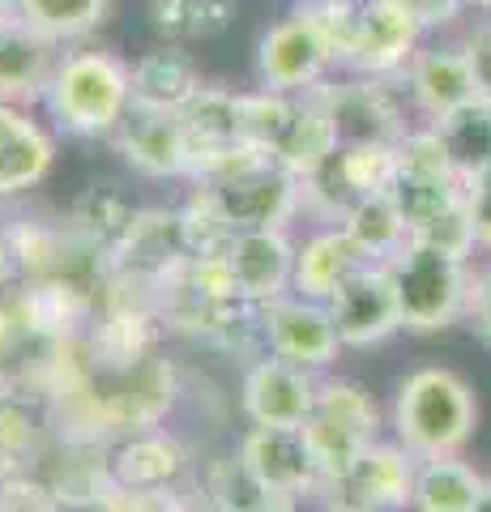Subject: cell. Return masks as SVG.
<instances>
[{
    "mask_svg": "<svg viewBox=\"0 0 491 512\" xmlns=\"http://www.w3.org/2000/svg\"><path fill=\"white\" fill-rule=\"evenodd\" d=\"M389 427L410 457L432 461V457H457L470 444L479 427V402L466 376L453 367H415L393 393Z\"/></svg>",
    "mask_w": 491,
    "mask_h": 512,
    "instance_id": "1",
    "label": "cell"
},
{
    "mask_svg": "<svg viewBox=\"0 0 491 512\" xmlns=\"http://www.w3.org/2000/svg\"><path fill=\"white\" fill-rule=\"evenodd\" d=\"M43 107L65 137L112 141L133 107V64H124L112 52H99V47L65 52L52 73Z\"/></svg>",
    "mask_w": 491,
    "mask_h": 512,
    "instance_id": "2",
    "label": "cell"
},
{
    "mask_svg": "<svg viewBox=\"0 0 491 512\" xmlns=\"http://www.w3.org/2000/svg\"><path fill=\"white\" fill-rule=\"evenodd\" d=\"M385 269L393 278V295H398L402 333L432 338V333L453 329L466 320L470 274H474L466 261H453V256L410 239L398 256H389Z\"/></svg>",
    "mask_w": 491,
    "mask_h": 512,
    "instance_id": "3",
    "label": "cell"
},
{
    "mask_svg": "<svg viewBox=\"0 0 491 512\" xmlns=\"http://www.w3.org/2000/svg\"><path fill=\"white\" fill-rule=\"evenodd\" d=\"M308 94L334 120L342 146H398L410 128L423 124L402 77L334 73Z\"/></svg>",
    "mask_w": 491,
    "mask_h": 512,
    "instance_id": "4",
    "label": "cell"
},
{
    "mask_svg": "<svg viewBox=\"0 0 491 512\" xmlns=\"http://www.w3.org/2000/svg\"><path fill=\"white\" fill-rule=\"evenodd\" d=\"M380 427H385V419H380L376 397L359 380L321 376V393H316V406L304 423V436L312 444L316 461H321L325 478H334L359 453H368L380 440Z\"/></svg>",
    "mask_w": 491,
    "mask_h": 512,
    "instance_id": "5",
    "label": "cell"
},
{
    "mask_svg": "<svg viewBox=\"0 0 491 512\" xmlns=\"http://www.w3.org/2000/svg\"><path fill=\"white\" fill-rule=\"evenodd\" d=\"M342 73L338 43L325 35V26L304 9H291L278 18L257 43V86L274 94H308L321 82Z\"/></svg>",
    "mask_w": 491,
    "mask_h": 512,
    "instance_id": "6",
    "label": "cell"
},
{
    "mask_svg": "<svg viewBox=\"0 0 491 512\" xmlns=\"http://www.w3.org/2000/svg\"><path fill=\"white\" fill-rule=\"evenodd\" d=\"M415 470L419 457H410L398 440H376L346 470L325 478L316 504L329 512H406L415 500Z\"/></svg>",
    "mask_w": 491,
    "mask_h": 512,
    "instance_id": "7",
    "label": "cell"
},
{
    "mask_svg": "<svg viewBox=\"0 0 491 512\" xmlns=\"http://www.w3.org/2000/svg\"><path fill=\"white\" fill-rule=\"evenodd\" d=\"M393 180H398L393 146H338L312 175L299 180L304 214H312L321 227H338L363 197L389 192Z\"/></svg>",
    "mask_w": 491,
    "mask_h": 512,
    "instance_id": "8",
    "label": "cell"
},
{
    "mask_svg": "<svg viewBox=\"0 0 491 512\" xmlns=\"http://www.w3.org/2000/svg\"><path fill=\"white\" fill-rule=\"evenodd\" d=\"M261 325H265V355L287 359V363L304 367V372H316V376H329V367H334L338 355L346 350L338 338L329 303L304 299L295 291L265 303Z\"/></svg>",
    "mask_w": 491,
    "mask_h": 512,
    "instance_id": "9",
    "label": "cell"
},
{
    "mask_svg": "<svg viewBox=\"0 0 491 512\" xmlns=\"http://www.w3.org/2000/svg\"><path fill=\"white\" fill-rule=\"evenodd\" d=\"M235 453L252 470V478L278 500H316V491L325 483V470L312 453L304 427H248Z\"/></svg>",
    "mask_w": 491,
    "mask_h": 512,
    "instance_id": "10",
    "label": "cell"
},
{
    "mask_svg": "<svg viewBox=\"0 0 491 512\" xmlns=\"http://www.w3.org/2000/svg\"><path fill=\"white\" fill-rule=\"evenodd\" d=\"M427 43V35L385 0H359V18L351 26L342 52V73L359 77H406L410 60Z\"/></svg>",
    "mask_w": 491,
    "mask_h": 512,
    "instance_id": "11",
    "label": "cell"
},
{
    "mask_svg": "<svg viewBox=\"0 0 491 512\" xmlns=\"http://www.w3.org/2000/svg\"><path fill=\"white\" fill-rule=\"evenodd\" d=\"M112 483L120 491H184L197 474V453L180 431L150 427L112 440Z\"/></svg>",
    "mask_w": 491,
    "mask_h": 512,
    "instance_id": "12",
    "label": "cell"
},
{
    "mask_svg": "<svg viewBox=\"0 0 491 512\" xmlns=\"http://www.w3.org/2000/svg\"><path fill=\"white\" fill-rule=\"evenodd\" d=\"M210 188L223 214L231 218L235 231H287L291 222L304 214V192H299V180L278 167L274 158L261 167H252L244 175H235L227 184H201Z\"/></svg>",
    "mask_w": 491,
    "mask_h": 512,
    "instance_id": "13",
    "label": "cell"
},
{
    "mask_svg": "<svg viewBox=\"0 0 491 512\" xmlns=\"http://www.w3.org/2000/svg\"><path fill=\"white\" fill-rule=\"evenodd\" d=\"M112 146L124 158V167H133L141 180H188V171H193L180 111L133 103L112 133Z\"/></svg>",
    "mask_w": 491,
    "mask_h": 512,
    "instance_id": "14",
    "label": "cell"
},
{
    "mask_svg": "<svg viewBox=\"0 0 491 512\" xmlns=\"http://www.w3.org/2000/svg\"><path fill=\"white\" fill-rule=\"evenodd\" d=\"M188 261H193V252H188V239L180 227V210L141 205L129 239H124L120 252L112 256V269H116L120 282L158 295V286H163L171 274H180Z\"/></svg>",
    "mask_w": 491,
    "mask_h": 512,
    "instance_id": "15",
    "label": "cell"
},
{
    "mask_svg": "<svg viewBox=\"0 0 491 512\" xmlns=\"http://www.w3.org/2000/svg\"><path fill=\"white\" fill-rule=\"evenodd\" d=\"M321 393V376L287 359H252L240 380V410L248 427H304Z\"/></svg>",
    "mask_w": 491,
    "mask_h": 512,
    "instance_id": "16",
    "label": "cell"
},
{
    "mask_svg": "<svg viewBox=\"0 0 491 512\" xmlns=\"http://www.w3.org/2000/svg\"><path fill=\"white\" fill-rule=\"evenodd\" d=\"M338 338L346 350H372L402 333L398 295H393V278L385 265H363L355 278L342 282V291L329 299Z\"/></svg>",
    "mask_w": 491,
    "mask_h": 512,
    "instance_id": "17",
    "label": "cell"
},
{
    "mask_svg": "<svg viewBox=\"0 0 491 512\" xmlns=\"http://www.w3.org/2000/svg\"><path fill=\"white\" fill-rule=\"evenodd\" d=\"M65 47L30 26L22 13H0V103L35 111L47 99Z\"/></svg>",
    "mask_w": 491,
    "mask_h": 512,
    "instance_id": "18",
    "label": "cell"
},
{
    "mask_svg": "<svg viewBox=\"0 0 491 512\" xmlns=\"http://www.w3.org/2000/svg\"><path fill=\"white\" fill-rule=\"evenodd\" d=\"M402 82H406V94L423 124H440V120L457 116L462 107L479 103L470 60L457 39L453 43H423Z\"/></svg>",
    "mask_w": 491,
    "mask_h": 512,
    "instance_id": "19",
    "label": "cell"
},
{
    "mask_svg": "<svg viewBox=\"0 0 491 512\" xmlns=\"http://www.w3.org/2000/svg\"><path fill=\"white\" fill-rule=\"evenodd\" d=\"M56 167V137L30 107L0 103V205L30 197Z\"/></svg>",
    "mask_w": 491,
    "mask_h": 512,
    "instance_id": "20",
    "label": "cell"
},
{
    "mask_svg": "<svg viewBox=\"0 0 491 512\" xmlns=\"http://www.w3.org/2000/svg\"><path fill=\"white\" fill-rule=\"evenodd\" d=\"M295 252L299 244L291 231H240L227 248V261L248 303H274L295 291Z\"/></svg>",
    "mask_w": 491,
    "mask_h": 512,
    "instance_id": "21",
    "label": "cell"
},
{
    "mask_svg": "<svg viewBox=\"0 0 491 512\" xmlns=\"http://www.w3.org/2000/svg\"><path fill=\"white\" fill-rule=\"evenodd\" d=\"M205 90L201 64L184 43H154L133 60V103L184 111Z\"/></svg>",
    "mask_w": 491,
    "mask_h": 512,
    "instance_id": "22",
    "label": "cell"
},
{
    "mask_svg": "<svg viewBox=\"0 0 491 512\" xmlns=\"http://www.w3.org/2000/svg\"><path fill=\"white\" fill-rule=\"evenodd\" d=\"M363 265H376L359 252V244L342 227H316L295 252V295L329 303L346 278H355Z\"/></svg>",
    "mask_w": 491,
    "mask_h": 512,
    "instance_id": "23",
    "label": "cell"
},
{
    "mask_svg": "<svg viewBox=\"0 0 491 512\" xmlns=\"http://www.w3.org/2000/svg\"><path fill=\"white\" fill-rule=\"evenodd\" d=\"M137 214H141V205L124 188H116V184H90V188H82L73 197L65 222H69V231L77 239H86L90 248H99L103 256H116L120 244L129 239Z\"/></svg>",
    "mask_w": 491,
    "mask_h": 512,
    "instance_id": "24",
    "label": "cell"
},
{
    "mask_svg": "<svg viewBox=\"0 0 491 512\" xmlns=\"http://www.w3.org/2000/svg\"><path fill=\"white\" fill-rule=\"evenodd\" d=\"M180 120H184V133H188L193 171H197V163H205V158L244 146L240 90H223V86H210V82H205V90L180 111ZM193 171H188V180H193Z\"/></svg>",
    "mask_w": 491,
    "mask_h": 512,
    "instance_id": "25",
    "label": "cell"
},
{
    "mask_svg": "<svg viewBox=\"0 0 491 512\" xmlns=\"http://www.w3.org/2000/svg\"><path fill=\"white\" fill-rule=\"evenodd\" d=\"M483 487L487 478L470 461H462V453L419 461L410 512H474L483 500Z\"/></svg>",
    "mask_w": 491,
    "mask_h": 512,
    "instance_id": "26",
    "label": "cell"
},
{
    "mask_svg": "<svg viewBox=\"0 0 491 512\" xmlns=\"http://www.w3.org/2000/svg\"><path fill=\"white\" fill-rule=\"evenodd\" d=\"M338 227L346 231L359 244V252L368 256V261L385 265L389 256H398L406 244H410V227L398 210V201H393V192H376V197H363L351 214H346Z\"/></svg>",
    "mask_w": 491,
    "mask_h": 512,
    "instance_id": "27",
    "label": "cell"
},
{
    "mask_svg": "<svg viewBox=\"0 0 491 512\" xmlns=\"http://www.w3.org/2000/svg\"><path fill=\"white\" fill-rule=\"evenodd\" d=\"M150 22L163 43H210L235 22V0H150Z\"/></svg>",
    "mask_w": 491,
    "mask_h": 512,
    "instance_id": "28",
    "label": "cell"
},
{
    "mask_svg": "<svg viewBox=\"0 0 491 512\" xmlns=\"http://www.w3.org/2000/svg\"><path fill=\"white\" fill-rule=\"evenodd\" d=\"M440 141H445V154H449V167L462 184L479 180V175L491 171V103H470L462 107L457 116L440 120L436 124Z\"/></svg>",
    "mask_w": 491,
    "mask_h": 512,
    "instance_id": "29",
    "label": "cell"
},
{
    "mask_svg": "<svg viewBox=\"0 0 491 512\" xmlns=\"http://www.w3.org/2000/svg\"><path fill=\"white\" fill-rule=\"evenodd\" d=\"M338 146H342L338 128H334V120L325 116V107L316 103L312 94H299V116L291 124L287 141H282V150L274 154V163L287 167L295 180H304V175H312Z\"/></svg>",
    "mask_w": 491,
    "mask_h": 512,
    "instance_id": "30",
    "label": "cell"
},
{
    "mask_svg": "<svg viewBox=\"0 0 491 512\" xmlns=\"http://www.w3.org/2000/svg\"><path fill=\"white\" fill-rule=\"evenodd\" d=\"M299 116V94H274V90H240V124L244 146L274 158L287 141L291 124Z\"/></svg>",
    "mask_w": 491,
    "mask_h": 512,
    "instance_id": "31",
    "label": "cell"
},
{
    "mask_svg": "<svg viewBox=\"0 0 491 512\" xmlns=\"http://www.w3.org/2000/svg\"><path fill=\"white\" fill-rule=\"evenodd\" d=\"M112 0H22V18L60 47L90 39L107 22Z\"/></svg>",
    "mask_w": 491,
    "mask_h": 512,
    "instance_id": "32",
    "label": "cell"
},
{
    "mask_svg": "<svg viewBox=\"0 0 491 512\" xmlns=\"http://www.w3.org/2000/svg\"><path fill=\"white\" fill-rule=\"evenodd\" d=\"M176 210H180V227H184L188 252L193 256H223L231 248V239L240 235L231 227V218L223 214L218 197L201 184H188V197L176 205Z\"/></svg>",
    "mask_w": 491,
    "mask_h": 512,
    "instance_id": "33",
    "label": "cell"
},
{
    "mask_svg": "<svg viewBox=\"0 0 491 512\" xmlns=\"http://www.w3.org/2000/svg\"><path fill=\"white\" fill-rule=\"evenodd\" d=\"M389 192H393V201H398L406 227L415 231V227H423L427 218H436L440 210H449L453 201H462L466 184L462 180H427V175H398Z\"/></svg>",
    "mask_w": 491,
    "mask_h": 512,
    "instance_id": "34",
    "label": "cell"
},
{
    "mask_svg": "<svg viewBox=\"0 0 491 512\" xmlns=\"http://www.w3.org/2000/svg\"><path fill=\"white\" fill-rule=\"evenodd\" d=\"M410 239L423 244V248H436V252L453 256V261H466V265H470L474 252H483L479 248V235H474V218L466 210V197L453 201L449 210H440L436 218H427L423 227L410 231Z\"/></svg>",
    "mask_w": 491,
    "mask_h": 512,
    "instance_id": "35",
    "label": "cell"
},
{
    "mask_svg": "<svg viewBox=\"0 0 491 512\" xmlns=\"http://www.w3.org/2000/svg\"><path fill=\"white\" fill-rule=\"evenodd\" d=\"M398 154V175H427V180H457L445 154V141H440L436 124H415L410 133L393 146Z\"/></svg>",
    "mask_w": 491,
    "mask_h": 512,
    "instance_id": "36",
    "label": "cell"
},
{
    "mask_svg": "<svg viewBox=\"0 0 491 512\" xmlns=\"http://www.w3.org/2000/svg\"><path fill=\"white\" fill-rule=\"evenodd\" d=\"M0 512H69L39 466L0 474Z\"/></svg>",
    "mask_w": 491,
    "mask_h": 512,
    "instance_id": "37",
    "label": "cell"
},
{
    "mask_svg": "<svg viewBox=\"0 0 491 512\" xmlns=\"http://www.w3.org/2000/svg\"><path fill=\"white\" fill-rule=\"evenodd\" d=\"M457 43H462V52L470 60V73H474V90H479V99L491 103V13L470 18V26L457 35Z\"/></svg>",
    "mask_w": 491,
    "mask_h": 512,
    "instance_id": "38",
    "label": "cell"
},
{
    "mask_svg": "<svg viewBox=\"0 0 491 512\" xmlns=\"http://www.w3.org/2000/svg\"><path fill=\"white\" fill-rule=\"evenodd\" d=\"M385 5L402 9L423 35H436V30L457 26L462 13H466V0H385Z\"/></svg>",
    "mask_w": 491,
    "mask_h": 512,
    "instance_id": "39",
    "label": "cell"
},
{
    "mask_svg": "<svg viewBox=\"0 0 491 512\" xmlns=\"http://www.w3.org/2000/svg\"><path fill=\"white\" fill-rule=\"evenodd\" d=\"M466 325L474 329V338L491 346V265L470 274V303H466Z\"/></svg>",
    "mask_w": 491,
    "mask_h": 512,
    "instance_id": "40",
    "label": "cell"
},
{
    "mask_svg": "<svg viewBox=\"0 0 491 512\" xmlns=\"http://www.w3.org/2000/svg\"><path fill=\"white\" fill-rule=\"evenodd\" d=\"M466 210H470V218H474V235H479V248L491 252V171L466 184Z\"/></svg>",
    "mask_w": 491,
    "mask_h": 512,
    "instance_id": "41",
    "label": "cell"
},
{
    "mask_svg": "<svg viewBox=\"0 0 491 512\" xmlns=\"http://www.w3.org/2000/svg\"><path fill=\"white\" fill-rule=\"evenodd\" d=\"M18 286V261H13V244H9V231L0 222V295H9Z\"/></svg>",
    "mask_w": 491,
    "mask_h": 512,
    "instance_id": "42",
    "label": "cell"
},
{
    "mask_svg": "<svg viewBox=\"0 0 491 512\" xmlns=\"http://www.w3.org/2000/svg\"><path fill=\"white\" fill-rule=\"evenodd\" d=\"M474 512H491V478H487V487H483V500H479V508Z\"/></svg>",
    "mask_w": 491,
    "mask_h": 512,
    "instance_id": "43",
    "label": "cell"
},
{
    "mask_svg": "<svg viewBox=\"0 0 491 512\" xmlns=\"http://www.w3.org/2000/svg\"><path fill=\"white\" fill-rule=\"evenodd\" d=\"M466 9H474V13H491V0H466Z\"/></svg>",
    "mask_w": 491,
    "mask_h": 512,
    "instance_id": "44",
    "label": "cell"
},
{
    "mask_svg": "<svg viewBox=\"0 0 491 512\" xmlns=\"http://www.w3.org/2000/svg\"><path fill=\"white\" fill-rule=\"evenodd\" d=\"M0 13H22V0H0Z\"/></svg>",
    "mask_w": 491,
    "mask_h": 512,
    "instance_id": "45",
    "label": "cell"
},
{
    "mask_svg": "<svg viewBox=\"0 0 491 512\" xmlns=\"http://www.w3.org/2000/svg\"><path fill=\"white\" fill-rule=\"evenodd\" d=\"M82 512H103V504H99V508H82Z\"/></svg>",
    "mask_w": 491,
    "mask_h": 512,
    "instance_id": "46",
    "label": "cell"
},
{
    "mask_svg": "<svg viewBox=\"0 0 491 512\" xmlns=\"http://www.w3.org/2000/svg\"><path fill=\"white\" fill-rule=\"evenodd\" d=\"M321 512H329V508H321Z\"/></svg>",
    "mask_w": 491,
    "mask_h": 512,
    "instance_id": "47",
    "label": "cell"
}]
</instances>
